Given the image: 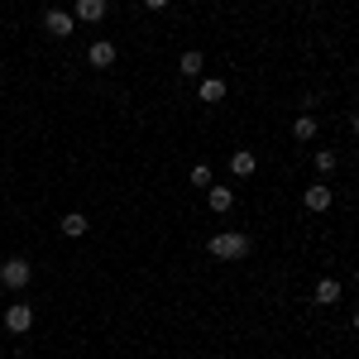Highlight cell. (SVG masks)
<instances>
[{
    "mask_svg": "<svg viewBox=\"0 0 359 359\" xmlns=\"http://www.w3.org/2000/svg\"><path fill=\"white\" fill-rule=\"evenodd\" d=\"M206 249H211V259H230V264H235V259H245V254H249V235L225 230V235H216Z\"/></svg>",
    "mask_w": 359,
    "mask_h": 359,
    "instance_id": "cell-1",
    "label": "cell"
},
{
    "mask_svg": "<svg viewBox=\"0 0 359 359\" xmlns=\"http://www.w3.org/2000/svg\"><path fill=\"white\" fill-rule=\"evenodd\" d=\"M29 278H34V264L29 259H5L0 264V283L5 287H29Z\"/></svg>",
    "mask_w": 359,
    "mask_h": 359,
    "instance_id": "cell-2",
    "label": "cell"
},
{
    "mask_svg": "<svg viewBox=\"0 0 359 359\" xmlns=\"http://www.w3.org/2000/svg\"><path fill=\"white\" fill-rule=\"evenodd\" d=\"M72 29H77V15H72V10H48V15H43V34H48V39H67Z\"/></svg>",
    "mask_w": 359,
    "mask_h": 359,
    "instance_id": "cell-3",
    "label": "cell"
},
{
    "mask_svg": "<svg viewBox=\"0 0 359 359\" xmlns=\"http://www.w3.org/2000/svg\"><path fill=\"white\" fill-rule=\"evenodd\" d=\"M29 326H34V306H29V302H15L10 311H5V331H10V335H25Z\"/></svg>",
    "mask_w": 359,
    "mask_h": 359,
    "instance_id": "cell-4",
    "label": "cell"
},
{
    "mask_svg": "<svg viewBox=\"0 0 359 359\" xmlns=\"http://www.w3.org/2000/svg\"><path fill=\"white\" fill-rule=\"evenodd\" d=\"M340 297H345V287H340V278H321V283L311 287V302H316V306H335Z\"/></svg>",
    "mask_w": 359,
    "mask_h": 359,
    "instance_id": "cell-5",
    "label": "cell"
},
{
    "mask_svg": "<svg viewBox=\"0 0 359 359\" xmlns=\"http://www.w3.org/2000/svg\"><path fill=\"white\" fill-rule=\"evenodd\" d=\"M86 62H91V67H115V43L111 39H96V43L86 48Z\"/></svg>",
    "mask_w": 359,
    "mask_h": 359,
    "instance_id": "cell-6",
    "label": "cell"
},
{
    "mask_svg": "<svg viewBox=\"0 0 359 359\" xmlns=\"http://www.w3.org/2000/svg\"><path fill=\"white\" fill-rule=\"evenodd\" d=\"M302 206L306 211H326V206H331V187H326V182H311L302 192Z\"/></svg>",
    "mask_w": 359,
    "mask_h": 359,
    "instance_id": "cell-7",
    "label": "cell"
},
{
    "mask_svg": "<svg viewBox=\"0 0 359 359\" xmlns=\"http://www.w3.org/2000/svg\"><path fill=\"white\" fill-rule=\"evenodd\" d=\"M57 230H62V235H67V240H82L86 230H91V221H86L82 211H67V216H62V221H57Z\"/></svg>",
    "mask_w": 359,
    "mask_h": 359,
    "instance_id": "cell-8",
    "label": "cell"
},
{
    "mask_svg": "<svg viewBox=\"0 0 359 359\" xmlns=\"http://www.w3.org/2000/svg\"><path fill=\"white\" fill-rule=\"evenodd\" d=\"M254 168H259V158H254L249 149H235V154H230V172H235V177H249Z\"/></svg>",
    "mask_w": 359,
    "mask_h": 359,
    "instance_id": "cell-9",
    "label": "cell"
},
{
    "mask_svg": "<svg viewBox=\"0 0 359 359\" xmlns=\"http://www.w3.org/2000/svg\"><path fill=\"white\" fill-rule=\"evenodd\" d=\"M77 20H82V25L106 20V0H77Z\"/></svg>",
    "mask_w": 359,
    "mask_h": 359,
    "instance_id": "cell-10",
    "label": "cell"
},
{
    "mask_svg": "<svg viewBox=\"0 0 359 359\" xmlns=\"http://www.w3.org/2000/svg\"><path fill=\"white\" fill-rule=\"evenodd\" d=\"M225 91H230V86H225L221 77H206V82H201V91H196V96H201V101H206V106H216V101H225Z\"/></svg>",
    "mask_w": 359,
    "mask_h": 359,
    "instance_id": "cell-11",
    "label": "cell"
},
{
    "mask_svg": "<svg viewBox=\"0 0 359 359\" xmlns=\"http://www.w3.org/2000/svg\"><path fill=\"white\" fill-rule=\"evenodd\" d=\"M201 67H206V57L196 53V48H187V53L177 57V72H182V77H201Z\"/></svg>",
    "mask_w": 359,
    "mask_h": 359,
    "instance_id": "cell-12",
    "label": "cell"
},
{
    "mask_svg": "<svg viewBox=\"0 0 359 359\" xmlns=\"http://www.w3.org/2000/svg\"><path fill=\"white\" fill-rule=\"evenodd\" d=\"M292 135L302 139V144H306V139H316V115H311V111H302L297 120H292Z\"/></svg>",
    "mask_w": 359,
    "mask_h": 359,
    "instance_id": "cell-13",
    "label": "cell"
},
{
    "mask_svg": "<svg viewBox=\"0 0 359 359\" xmlns=\"http://www.w3.org/2000/svg\"><path fill=\"white\" fill-rule=\"evenodd\" d=\"M206 201H211V211H230L235 206V187H211Z\"/></svg>",
    "mask_w": 359,
    "mask_h": 359,
    "instance_id": "cell-14",
    "label": "cell"
},
{
    "mask_svg": "<svg viewBox=\"0 0 359 359\" xmlns=\"http://www.w3.org/2000/svg\"><path fill=\"white\" fill-rule=\"evenodd\" d=\"M335 163H340L335 149H321V154H316V172H335Z\"/></svg>",
    "mask_w": 359,
    "mask_h": 359,
    "instance_id": "cell-15",
    "label": "cell"
},
{
    "mask_svg": "<svg viewBox=\"0 0 359 359\" xmlns=\"http://www.w3.org/2000/svg\"><path fill=\"white\" fill-rule=\"evenodd\" d=\"M192 187H211V168H206V163L192 168Z\"/></svg>",
    "mask_w": 359,
    "mask_h": 359,
    "instance_id": "cell-16",
    "label": "cell"
},
{
    "mask_svg": "<svg viewBox=\"0 0 359 359\" xmlns=\"http://www.w3.org/2000/svg\"><path fill=\"white\" fill-rule=\"evenodd\" d=\"M144 10H168V0H144Z\"/></svg>",
    "mask_w": 359,
    "mask_h": 359,
    "instance_id": "cell-17",
    "label": "cell"
},
{
    "mask_svg": "<svg viewBox=\"0 0 359 359\" xmlns=\"http://www.w3.org/2000/svg\"><path fill=\"white\" fill-rule=\"evenodd\" d=\"M350 130H355V135H359V111H355V115H350Z\"/></svg>",
    "mask_w": 359,
    "mask_h": 359,
    "instance_id": "cell-18",
    "label": "cell"
},
{
    "mask_svg": "<svg viewBox=\"0 0 359 359\" xmlns=\"http://www.w3.org/2000/svg\"><path fill=\"white\" fill-rule=\"evenodd\" d=\"M355 331H359V311H355Z\"/></svg>",
    "mask_w": 359,
    "mask_h": 359,
    "instance_id": "cell-19",
    "label": "cell"
}]
</instances>
